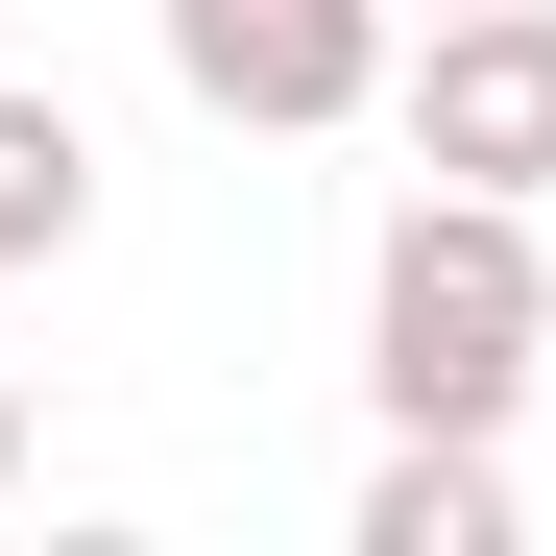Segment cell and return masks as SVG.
<instances>
[{
  "label": "cell",
  "instance_id": "3",
  "mask_svg": "<svg viewBox=\"0 0 556 556\" xmlns=\"http://www.w3.org/2000/svg\"><path fill=\"white\" fill-rule=\"evenodd\" d=\"M169 25V98L194 122H266V146H315L388 98V0H146Z\"/></svg>",
  "mask_w": 556,
  "mask_h": 556
},
{
  "label": "cell",
  "instance_id": "5",
  "mask_svg": "<svg viewBox=\"0 0 556 556\" xmlns=\"http://www.w3.org/2000/svg\"><path fill=\"white\" fill-rule=\"evenodd\" d=\"M73 218H98V146H73V98L0 73V266H73Z\"/></svg>",
  "mask_w": 556,
  "mask_h": 556
},
{
  "label": "cell",
  "instance_id": "2",
  "mask_svg": "<svg viewBox=\"0 0 556 556\" xmlns=\"http://www.w3.org/2000/svg\"><path fill=\"white\" fill-rule=\"evenodd\" d=\"M388 122L459 194H556V0H435L412 73H388Z\"/></svg>",
  "mask_w": 556,
  "mask_h": 556
},
{
  "label": "cell",
  "instance_id": "1",
  "mask_svg": "<svg viewBox=\"0 0 556 556\" xmlns=\"http://www.w3.org/2000/svg\"><path fill=\"white\" fill-rule=\"evenodd\" d=\"M556 363V266H532V194H459V169H412L388 242H363V388H388V435H508Z\"/></svg>",
  "mask_w": 556,
  "mask_h": 556
},
{
  "label": "cell",
  "instance_id": "4",
  "mask_svg": "<svg viewBox=\"0 0 556 556\" xmlns=\"http://www.w3.org/2000/svg\"><path fill=\"white\" fill-rule=\"evenodd\" d=\"M363 556H508V435H388L363 459Z\"/></svg>",
  "mask_w": 556,
  "mask_h": 556
},
{
  "label": "cell",
  "instance_id": "6",
  "mask_svg": "<svg viewBox=\"0 0 556 556\" xmlns=\"http://www.w3.org/2000/svg\"><path fill=\"white\" fill-rule=\"evenodd\" d=\"M0 484H25V363H0Z\"/></svg>",
  "mask_w": 556,
  "mask_h": 556
},
{
  "label": "cell",
  "instance_id": "7",
  "mask_svg": "<svg viewBox=\"0 0 556 556\" xmlns=\"http://www.w3.org/2000/svg\"><path fill=\"white\" fill-rule=\"evenodd\" d=\"M388 25H435V0H388Z\"/></svg>",
  "mask_w": 556,
  "mask_h": 556
}]
</instances>
